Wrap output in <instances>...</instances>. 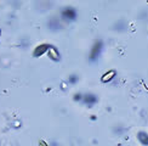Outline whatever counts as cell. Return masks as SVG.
Masks as SVG:
<instances>
[{
  "label": "cell",
  "mask_w": 148,
  "mask_h": 146,
  "mask_svg": "<svg viewBox=\"0 0 148 146\" xmlns=\"http://www.w3.org/2000/svg\"><path fill=\"white\" fill-rule=\"evenodd\" d=\"M63 16L67 17L68 20H73V18L75 17V11L72 10V9H66L63 11Z\"/></svg>",
  "instance_id": "1"
},
{
  "label": "cell",
  "mask_w": 148,
  "mask_h": 146,
  "mask_svg": "<svg viewBox=\"0 0 148 146\" xmlns=\"http://www.w3.org/2000/svg\"><path fill=\"white\" fill-rule=\"evenodd\" d=\"M101 51V44L98 43V45L97 46H95L94 48V50H92V55H91V57H92V60H94V56H95V54H96V57L98 56V52Z\"/></svg>",
  "instance_id": "2"
}]
</instances>
